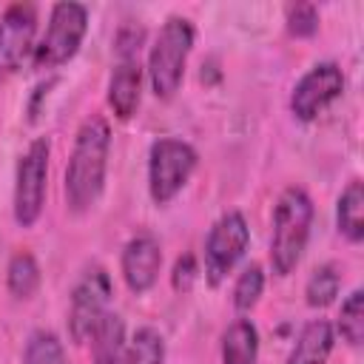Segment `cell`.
I'll use <instances>...</instances> for the list:
<instances>
[{
	"mask_svg": "<svg viewBox=\"0 0 364 364\" xmlns=\"http://www.w3.org/2000/svg\"><path fill=\"white\" fill-rule=\"evenodd\" d=\"M250 242V228L239 210L222 213L205 239V279L219 287L228 273L236 267V262L245 256Z\"/></svg>",
	"mask_w": 364,
	"mask_h": 364,
	"instance_id": "obj_7",
	"label": "cell"
},
{
	"mask_svg": "<svg viewBox=\"0 0 364 364\" xmlns=\"http://www.w3.org/2000/svg\"><path fill=\"white\" fill-rule=\"evenodd\" d=\"M142 97V68L136 60H119L108 80V108L119 119H131Z\"/></svg>",
	"mask_w": 364,
	"mask_h": 364,
	"instance_id": "obj_12",
	"label": "cell"
},
{
	"mask_svg": "<svg viewBox=\"0 0 364 364\" xmlns=\"http://www.w3.org/2000/svg\"><path fill=\"white\" fill-rule=\"evenodd\" d=\"M48 154L51 145L46 136L34 139L26 154L17 162L14 173V222L20 228H31L46 205V188H48Z\"/></svg>",
	"mask_w": 364,
	"mask_h": 364,
	"instance_id": "obj_6",
	"label": "cell"
},
{
	"mask_svg": "<svg viewBox=\"0 0 364 364\" xmlns=\"http://www.w3.org/2000/svg\"><path fill=\"white\" fill-rule=\"evenodd\" d=\"M108 151H111V128L102 117H88L77 136L74 148L65 165V202L74 213L88 210L102 188H105V171H108Z\"/></svg>",
	"mask_w": 364,
	"mask_h": 364,
	"instance_id": "obj_1",
	"label": "cell"
},
{
	"mask_svg": "<svg viewBox=\"0 0 364 364\" xmlns=\"http://www.w3.org/2000/svg\"><path fill=\"white\" fill-rule=\"evenodd\" d=\"M262 290H264V273H262V267L259 264H247L239 273L236 284H233V307L239 313L253 310L256 301H259V296H262Z\"/></svg>",
	"mask_w": 364,
	"mask_h": 364,
	"instance_id": "obj_22",
	"label": "cell"
},
{
	"mask_svg": "<svg viewBox=\"0 0 364 364\" xmlns=\"http://www.w3.org/2000/svg\"><path fill=\"white\" fill-rule=\"evenodd\" d=\"M37 9L31 3H11L0 17V74H11L34 54Z\"/></svg>",
	"mask_w": 364,
	"mask_h": 364,
	"instance_id": "obj_10",
	"label": "cell"
},
{
	"mask_svg": "<svg viewBox=\"0 0 364 364\" xmlns=\"http://www.w3.org/2000/svg\"><path fill=\"white\" fill-rule=\"evenodd\" d=\"M91 364H122L125 355V321L119 313H105L91 330Z\"/></svg>",
	"mask_w": 364,
	"mask_h": 364,
	"instance_id": "obj_14",
	"label": "cell"
},
{
	"mask_svg": "<svg viewBox=\"0 0 364 364\" xmlns=\"http://www.w3.org/2000/svg\"><path fill=\"white\" fill-rule=\"evenodd\" d=\"M338 287H341L338 270H336L333 264H318V267L310 273L307 284H304L307 304H310V307H318V310L327 307V304H333L336 296H338Z\"/></svg>",
	"mask_w": 364,
	"mask_h": 364,
	"instance_id": "obj_19",
	"label": "cell"
},
{
	"mask_svg": "<svg viewBox=\"0 0 364 364\" xmlns=\"http://www.w3.org/2000/svg\"><path fill=\"white\" fill-rule=\"evenodd\" d=\"M6 287L14 299H31L40 287V264L28 250H17L6 267Z\"/></svg>",
	"mask_w": 364,
	"mask_h": 364,
	"instance_id": "obj_17",
	"label": "cell"
},
{
	"mask_svg": "<svg viewBox=\"0 0 364 364\" xmlns=\"http://www.w3.org/2000/svg\"><path fill=\"white\" fill-rule=\"evenodd\" d=\"M142 40H145V31L139 26H122L119 34H117V54H119V60H136Z\"/></svg>",
	"mask_w": 364,
	"mask_h": 364,
	"instance_id": "obj_25",
	"label": "cell"
},
{
	"mask_svg": "<svg viewBox=\"0 0 364 364\" xmlns=\"http://www.w3.org/2000/svg\"><path fill=\"white\" fill-rule=\"evenodd\" d=\"M88 28V9L82 3H54L51 14H48V26L40 37V43L34 46V65L37 68H57L63 63H68L77 51L80 43L85 37Z\"/></svg>",
	"mask_w": 364,
	"mask_h": 364,
	"instance_id": "obj_4",
	"label": "cell"
},
{
	"mask_svg": "<svg viewBox=\"0 0 364 364\" xmlns=\"http://www.w3.org/2000/svg\"><path fill=\"white\" fill-rule=\"evenodd\" d=\"M108 301H111V276L105 273V267L94 264L80 276V282L71 290V307H68L71 341L77 344L88 341L97 321L108 313Z\"/></svg>",
	"mask_w": 364,
	"mask_h": 364,
	"instance_id": "obj_8",
	"label": "cell"
},
{
	"mask_svg": "<svg viewBox=\"0 0 364 364\" xmlns=\"http://www.w3.org/2000/svg\"><path fill=\"white\" fill-rule=\"evenodd\" d=\"M338 336L350 344V347H358L364 341V293L361 290H353L341 310H338Z\"/></svg>",
	"mask_w": 364,
	"mask_h": 364,
	"instance_id": "obj_20",
	"label": "cell"
},
{
	"mask_svg": "<svg viewBox=\"0 0 364 364\" xmlns=\"http://www.w3.org/2000/svg\"><path fill=\"white\" fill-rule=\"evenodd\" d=\"M313 225V199L304 188L290 185L282 191L273 208V236H270V264L276 276H290L304 256Z\"/></svg>",
	"mask_w": 364,
	"mask_h": 364,
	"instance_id": "obj_2",
	"label": "cell"
},
{
	"mask_svg": "<svg viewBox=\"0 0 364 364\" xmlns=\"http://www.w3.org/2000/svg\"><path fill=\"white\" fill-rule=\"evenodd\" d=\"M196 151L185 139L162 136L148 151V191L156 205H168L191 179L196 168Z\"/></svg>",
	"mask_w": 364,
	"mask_h": 364,
	"instance_id": "obj_5",
	"label": "cell"
},
{
	"mask_svg": "<svg viewBox=\"0 0 364 364\" xmlns=\"http://www.w3.org/2000/svg\"><path fill=\"white\" fill-rule=\"evenodd\" d=\"M196 276H199V267H196V259H193L191 253H185V256H179V259L173 262V273H171V284H173V290H176V293H188V290L193 287V282H196Z\"/></svg>",
	"mask_w": 364,
	"mask_h": 364,
	"instance_id": "obj_24",
	"label": "cell"
},
{
	"mask_svg": "<svg viewBox=\"0 0 364 364\" xmlns=\"http://www.w3.org/2000/svg\"><path fill=\"white\" fill-rule=\"evenodd\" d=\"M344 91V71L338 63L324 60L316 63L313 68H307L301 74V80L296 82L293 94H290V111L296 119L310 122L316 119L333 100H338Z\"/></svg>",
	"mask_w": 364,
	"mask_h": 364,
	"instance_id": "obj_9",
	"label": "cell"
},
{
	"mask_svg": "<svg viewBox=\"0 0 364 364\" xmlns=\"http://www.w3.org/2000/svg\"><path fill=\"white\" fill-rule=\"evenodd\" d=\"M159 267H162V247L151 233H139L128 239V245L122 247V279L128 290L148 293L159 279Z\"/></svg>",
	"mask_w": 364,
	"mask_h": 364,
	"instance_id": "obj_11",
	"label": "cell"
},
{
	"mask_svg": "<svg viewBox=\"0 0 364 364\" xmlns=\"http://www.w3.org/2000/svg\"><path fill=\"white\" fill-rule=\"evenodd\" d=\"M23 364H65L63 341L51 330H37L26 341L23 350Z\"/></svg>",
	"mask_w": 364,
	"mask_h": 364,
	"instance_id": "obj_21",
	"label": "cell"
},
{
	"mask_svg": "<svg viewBox=\"0 0 364 364\" xmlns=\"http://www.w3.org/2000/svg\"><path fill=\"white\" fill-rule=\"evenodd\" d=\"M284 23L293 37H313L318 31V9L313 3H293L287 6Z\"/></svg>",
	"mask_w": 364,
	"mask_h": 364,
	"instance_id": "obj_23",
	"label": "cell"
},
{
	"mask_svg": "<svg viewBox=\"0 0 364 364\" xmlns=\"http://www.w3.org/2000/svg\"><path fill=\"white\" fill-rule=\"evenodd\" d=\"M333 344H336L333 324L327 318H313L301 327V333L287 355V364H327Z\"/></svg>",
	"mask_w": 364,
	"mask_h": 364,
	"instance_id": "obj_13",
	"label": "cell"
},
{
	"mask_svg": "<svg viewBox=\"0 0 364 364\" xmlns=\"http://www.w3.org/2000/svg\"><path fill=\"white\" fill-rule=\"evenodd\" d=\"M336 225L347 242L358 245L364 239V185H361V179H353L341 191V196L336 202Z\"/></svg>",
	"mask_w": 364,
	"mask_h": 364,
	"instance_id": "obj_15",
	"label": "cell"
},
{
	"mask_svg": "<svg viewBox=\"0 0 364 364\" xmlns=\"http://www.w3.org/2000/svg\"><path fill=\"white\" fill-rule=\"evenodd\" d=\"M191 48H193L191 20L179 14L168 17L148 51V80L159 100H168L179 91Z\"/></svg>",
	"mask_w": 364,
	"mask_h": 364,
	"instance_id": "obj_3",
	"label": "cell"
},
{
	"mask_svg": "<svg viewBox=\"0 0 364 364\" xmlns=\"http://www.w3.org/2000/svg\"><path fill=\"white\" fill-rule=\"evenodd\" d=\"M122 364H165V338L154 327H139L125 344Z\"/></svg>",
	"mask_w": 364,
	"mask_h": 364,
	"instance_id": "obj_18",
	"label": "cell"
},
{
	"mask_svg": "<svg viewBox=\"0 0 364 364\" xmlns=\"http://www.w3.org/2000/svg\"><path fill=\"white\" fill-rule=\"evenodd\" d=\"M259 361V333L253 321L236 318L222 333V364H256Z\"/></svg>",
	"mask_w": 364,
	"mask_h": 364,
	"instance_id": "obj_16",
	"label": "cell"
}]
</instances>
